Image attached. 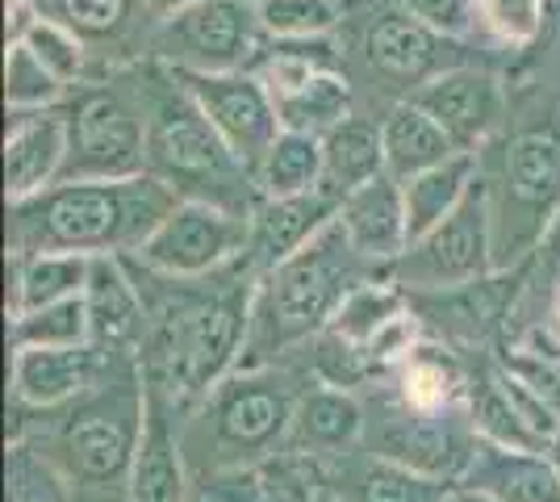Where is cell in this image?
<instances>
[{"instance_id":"cell-1","label":"cell","mask_w":560,"mask_h":502,"mask_svg":"<svg viewBox=\"0 0 560 502\" xmlns=\"http://www.w3.org/2000/svg\"><path fill=\"white\" fill-rule=\"evenodd\" d=\"M180 192L160 176L139 172L126 180H59L25 201H9L13 256L84 252L130 256L176 210Z\"/></svg>"},{"instance_id":"cell-2","label":"cell","mask_w":560,"mask_h":502,"mask_svg":"<svg viewBox=\"0 0 560 502\" xmlns=\"http://www.w3.org/2000/svg\"><path fill=\"white\" fill-rule=\"evenodd\" d=\"M364 260L339 222H330L318 240H310L272 272H264L252 297V331L247 352L268 357L289 343H302L305 335L330 327L335 311L343 306L355 281V264Z\"/></svg>"},{"instance_id":"cell-3","label":"cell","mask_w":560,"mask_h":502,"mask_svg":"<svg viewBox=\"0 0 560 502\" xmlns=\"http://www.w3.org/2000/svg\"><path fill=\"white\" fill-rule=\"evenodd\" d=\"M147 172L172 185L180 197L218 201L238 214H252V206L259 201L256 176L213 130V121L201 114V105L188 96L176 72L167 93L147 114Z\"/></svg>"},{"instance_id":"cell-4","label":"cell","mask_w":560,"mask_h":502,"mask_svg":"<svg viewBox=\"0 0 560 502\" xmlns=\"http://www.w3.org/2000/svg\"><path fill=\"white\" fill-rule=\"evenodd\" d=\"M293 410H298V398L268 373L222 377L185 435V448L201 456L210 474L264 460L280 453L284 440H293Z\"/></svg>"},{"instance_id":"cell-5","label":"cell","mask_w":560,"mask_h":502,"mask_svg":"<svg viewBox=\"0 0 560 502\" xmlns=\"http://www.w3.org/2000/svg\"><path fill=\"white\" fill-rule=\"evenodd\" d=\"M486 185L493 210V260L506 264V256L514 260L544 243L552 218L560 214V130L536 126L511 135Z\"/></svg>"},{"instance_id":"cell-6","label":"cell","mask_w":560,"mask_h":502,"mask_svg":"<svg viewBox=\"0 0 560 502\" xmlns=\"http://www.w3.org/2000/svg\"><path fill=\"white\" fill-rule=\"evenodd\" d=\"M252 297L256 293L247 289H222L167 314L155 331V369L164 373V385L210 394L247 343Z\"/></svg>"},{"instance_id":"cell-7","label":"cell","mask_w":560,"mask_h":502,"mask_svg":"<svg viewBox=\"0 0 560 502\" xmlns=\"http://www.w3.org/2000/svg\"><path fill=\"white\" fill-rule=\"evenodd\" d=\"M268 47L256 0H188L151 30V50L172 72H243Z\"/></svg>"},{"instance_id":"cell-8","label":"cell","mask_w":560,"mask_h":502,"mask_svg":"<svg viewBox=\"0 0 560 502\" xmlns=\"http://www.w3.org/2000/svg\"><path fill=\"white\" fill-rule=\"evenodd\" d=\"M477 440L481 435L472 428V415L460 410V402L422 410L410 407L406 398H394V402H376L364 419V448L369 453L444 481L465 478Z\"/></svg>"},{"instance_id":"cell-9","label":"cell","mask_w":560,"mask_h":502,"mask_svg":"<svg viewBox=\"0 0 560 502\" xmlns=\"http://www.w3.org/2000/svg\"><path fill=\"white\" fill-rule=\"evenodd\" d=\"M247 240H252V214L226 210L218 201L180 197L176 210L151 231V240L126 260L142 264L147 272H160L167 281H197L243 260Z\"/></svg>"},{"instance_id":"cell-10","label":"cell","mask_w":560,"mask_h":502,"mask_svg":"<svg viewBox=\"0 0 560 502\" xmlns=\"http://www.w3.org/2000/svg\"><path fill=\"white\" fill-rule=\"evenodd\" d=\"M493 260V210L486 176L468 189V197L452 214L431 226L394 260V281L415 289H460L481 281Z\"/></svg>"},{"instance_id":"cell-11","label":"cell","mask_w":560,"mask_h":502,"mask_svg":"<svg viewBox=\"0 0 560 502\" xmlns=\"http://www.w3.org/2000/svg\"><path fill=\"white\" fill-rule=\"evenodd\" d=\"M147 172V118L117 93H89L68 109V164L59 180H126Z\"/></svg>"},{"instance_id":"cell-12","label":"cell","mask_w":560,"mask_h":502,"mask_svg":"<svg viewBox=\"0 0 560 502\" xmlns=\"http://www.w3.org/2000/svg\"><path fill=\"white\" fill-rule=\"evenodd\" d=\"M176 80L201 105V114L213 121V130L226 139V147L247 164V172L256 176L268 147L277 143V135L284 130L268 84L252 68H243V72H176Z\"/></svg>"},{"instance_id":"cell-13","label":"cell","mask_w":560,"mask_h":502,"mask_svg":"<svg viewBox=\"0 0 560 502\" xmlns=\"http://www.w3.org/2000/svg\"><path fill=\"white\" fill-rule=\"evenodd\" d=\"M142 415L147 402L135 394H117L105 402L75 410L68 428L59 431V460L71 478L93 481V486H117L130 481L135 453H139Z\"/></svg>"},{"instance_id":"cell-14","label":"cell","mask_w":560,"mask_h":502,"mask_svg":"<svg viewBox=\"0 0 560 502\" xmlns=\"http://www.w3.org/2000/svg\"><path fill=\"white\" fill-rule=\"evenodd\" d=\"M360 55H364L369 72L389 80L394 89L419 93L431 75L456 68V38L431 30V25L419 22L415 13H406L394 0L389 9H381L369 22Z\"/></svg>"},{"instance_id":"cell-15","label":"cell","mask_w":560,"mask_h":502,"mask_svg":"<svg viewBox=\"0 0 560 502\" xmlns=\"http://www.w3.org/2000/svg\"><path fill=\"white\" fill-rule=\"evenodd\" d=\"M410 101H419L460 151H477L481 143H490V135L498 130L502 114H506L502 84L490 72L465 68V63L431 75L419 93H410Z\"/></svg>"},{"instance_id":"cell-16","label":"cell","mask_w":560,"mask_h":502,"mask_svg":"<svg viewBox=\"0 0 560 502\" xmlns=\"http://www.w3.org/2000/svg\"><path fill=\"white\" fill-rule=\"evenodd\" d=\"M335 214H339V197H330L327 189L298 192V197H259L252 206V240L243 260L264 277L289 256H298L310 240H318L335 222Z\"/></svg>"},{"instance_id":"cell-17","label":"cell","mask_w":560,"mask_h":502,"mask_svg":"<svg viewBox=\"0 0 560 502\" xmlns=\"http://www.w3.org/2000/svg\"><path fill=\"white\" fill-rule=\"evenodd\" d=\"M68 164V109L9 114L4 135V192L9 201H25L34 192L59 185Z\"/></svg>"},{"instance_id":"cell-18","label":"cell","mask_w":560,"mask_h":502,"mask_svg":"<svg viewBox=\"0 0 560 502\" xmlns=\"http://www.w3.org/2000/svg\"><path fill=\"white\" fill-rule=\"evenodd\" d=\"M335 222L343 226L351 247L369 264H394L410 247V226H406V192L394 172H381L369 185L351 189L339 201Z\"/></svg>"},{"instance_id":"cell-19","label":"cell","mask_w":560,"mask_h":502,"mask_svg":"<svg viewBox=\"0 0 560 502\" xmlns=\"http://www.w3.org/2000/svg\"><path fill=\"white\" fill-rule=\"evenodd\" d=\"M101 377V348H13V389L30 407H59L89 394Z\"/></svg>"},{"instance_id":"cell-20","label":"cell","mask_w":560,"mask_h":502,"mask_svg":"<svg viewBox=\"0 0 560 502\" xmlns=\"http://www.w3.org/2000/svg\"><path fill=\"white\" fill-rule=\"evenodd\" d=\"M364 419H369V407L348 385H310L305 394H298L293 444L305 456H348L355 444H364Z\"/></svg>"},{"instance_id":"cell-21","label":"cell","mask_w":560,"mask_h":502,"mask_svg":"<svg viewBox=\"0 0 560 502\" xmlns=\"http://www.w3.org/2000/svg\"><path fill=\"white\" fill-rule=\"evenodd\" d=\"M460 481L486 490L498 502H560V474L548 456L506 448L493 440H477Z\"/></svg>"},{"instance_id":"cell-22","label":"cell","mask_w":560,"mask_h":502,"mask_svg":"<svg viewBox=\"0 0 560 502\" xmlns=\"http://www.w3.org/2000/svg\"><path fill=\"white\" fill-rule=\"evenodd\" d=\"M130 502H188L185 499V456L172 431L160 394H147L139 453L130 469Z\"/></svg>"},{"instance_id":"cell-23","label":"cell","mask_w":560,"mask_h":502,"mask_svg":"<svg viewBox=\"0 0 560 502\" xmlns=\"http://www.w3.org/2000/svg\"><path fill=\"white\" fill-rule=\"evenodd\" d=\"M201 490L210 502H314L323 486H314L298 456L272 453L264 460L213 469Z\"/></svg>"},{"instance_id":"cell-24","label":"cell","mask_w":560,"mask_h":502,"mask_svg":"<svg viewBox=\"0 0 560 502\" xmlns=\"http://www.w3.org/2000/svg\"><path fill=\"white\" fill-rule=\"evenodd\" d=\"M84 302H89V323H93L96 348H121L130 343L142 327V297L135 289V277L126 268V256H93L89 268V285H84Z\"/></svg>"},{"instance_id":"cell-25","label":"cell","mask_w":560,"mask_h":502,"mask_svg":"<svg viewBox=\"0 0 560 502\" xmlns=\"http://www.w3.org/2000/svg\"><path fill=\"white\" fill-rule=\"evenodd\" d=\"M339 460H343V469L330 486L339 502H444L447 490L456 486V481L427 478V474H415V469L373 453L355 456V460L339 456Z\"/></svg>"},{"instance_id":"cell-26","label":"cell","mask_w":560,"mask_h":502,"mask_svg":"<svg viewBox=\"0 0 560 502\" xmlns=\"http://www.w3.org/2000/svg\"><path fill=\"white\" fill-rule=\"evenodd\" d=\"M477 180H481V160H477V151H456V155H447L444 164L427 167L419 176L401 180L410 243L422 240L431 226H440V222L465 201L468 189H472Z\"/></svg>"},{"instance_id":"cell-27","label":"cell","mask_w":560,"mask_h":502,"mask_svg":"<svg viewBox=\"0 0 560 502\" xmlns=\"http://www.w3.org/2000/svg\"><path fill=\"white\" fill-rule=\"evenodd\" d=\"M381 135H385V167L394 172L397 180H410V176L444 164L447 155L460 151V147L447 139L444 126L431 118L419 101H410V96L385 114Z\"/></svg>"},{"instance_id":"cell-28","label":"cell","mask_w":560,"mask_h":502,"mask_svg":"<svg viewBox=\"0 0 560 502\" xmlns=\"http://www.w3.org/2000/svg\"><path fill=\"white\" fill-rule=\"evenodd\" d=\"M389 172L385 167V135H381V121L355 118L339 121L323 139V189L330 197H348L351 189L369 185L373 176Z\"/></svg>"},{"instance_id":"cell-29","label":"cell","mask_w":560,"mask_h":502,"mask_svg":"<svg viewBox=\"0 0 560 502\" xmlns=\"http://www.w3.org/2000/svg\"><path fill=\"white\" fill-rule=\"evenodd\" d=\"M89 268H93V256H84V252H38V256H22L18 260L13 314L80 297L84 285H89Z\"/></svg>"},{"instance_id":"cell-30","label":"cell","mask_w":560,"mask_h":502,"mask_svg":"<svg viewBox=\"0 0 560 502\" xmlns=\"http://www.w3.org/2000/svg\"><path fill=\"white\" fill-rule=\"evenodd\" d=\"M259 197H298L323 189V139L302 130H280L256 167Z\"/></svg>"},{"instance_id":"cell-31","label":"cell","mask_w":560,"mask_h":502,"mask_svg":"<svg viewBox=\"0 0 560 502\" xmlns=\"http://www.w3.org/2000/svg\"><path fill=\"white\" fill-rule=\"evenodd\" d=\"M277 114L284 130H302V135H314V139H327L339 121L351 118L348 75H339V68L318 72L298 93L277 96Z\"/></svg>"},{"instance_id":"cell-32","label":"cell","mask_w":560,"mask_h":502,"mask_svg":"<svg viewBox=\"0 0 560 502\" xmlns=\"http://www.w3.org/2000/svg\"><path fill=\"white\" fill-rule=\"evenodd\" d=\"M397 398H406L410 407L440 410L456 407L465 398V373L460 364L447 357L435 343H419L410 360L397 369Z\"/></svg>"},{"instance_id":"cell-33","label":"cell","mask_w":560,"mask_h":502,"mask_svg":"<svg viewBox=\"0 0 560 502\" xmlns=\"http://www.w3.org/2000/svg\"><path fill=\"white\" fill-rule=\"evenodd\" d=\"M38 9V17H50V22L68 25L71 34H80L89 47H105V43H117L139 4L147 9V0H30Z\"/></svg>"},{"instance_id":"cell-34","label":"cell","mask_w":560,"mask_h":502,"mask_svg":"<svg viewBox=\"0 0 560 502\" xmlns=\"http://www.w3.org/2000/svg\"><path fill=\"white\" fill-rule=\"evenodd\" d=\"M13 348H80L93 343V323H89V302L84 293L55 302V306H38V311L13 314Z\"/></svg>"},{"instance_id":"cell-35","label":"cell","mask_w":560,"mask_h":502,"mask_svg":"<svg viewBox=\"0 0 560 502\" xmlns=\"http://www.w3.org/2000/svg\"><path fill=\"white\" fill-rule=\"evenodd\" d=\"M63 93H68V84L50 72L22 38L9 43V50H4V105H9V114L55 109L63 101Z\"/></svg>"},{"instance_id":"cell-36","label":"cell","mask_w":560,"mask_h":502,"mask_svg":"<svg viewBox=\"0 0 560 502\" xmlns=\"http://www.w3.org/2000/svg\"><path fill=\"white\" fill-rule=\"evenodd\" d=\"M268 38H330L343 17L348 0H256Z\"/></svg>"},{"instance_id":"cell-37","label":"cell","mask_w":560,"mask_h":502,"mask_svg":"<svg viewBox=\"0 0 560 502\" xmlns=\"http://www.w3.org/2000/svg\"><path fill=\"white\" fill-rule=\"evenodd\" d=\"M401 311H406V302H401V293H397V289L360 281V285L343 297V306L335 311L330 331L351 339V343H369V339H373L389 318H397Z\"/></svg>"},{"instance_id":"cell-38","label":"cell","mask_w":560,"mask_h":502,"mask_svg":"<svg viewBox=\"0 0 560 502\" xmlns=\"http://www.w3.org/2000/svg\"><path fill=\"white\" fill-rule=\"evenodd\" d=\"M13 43H18V38H13ZM22 43L34 50L68 89L84 84V75H89V43H84L80 34H71L68 25L50 22V17H34L30 30L22 34Z\"/></svg>"},{"instance_id":"cell-39","label":"cell","mask_w":560,"mask_h":502,"mask_svg":"<svg viewBox=\"0 0 560 502\" xmlns=\"http://www.w3.org/2000/svg\"><path fill=\"white\" fill-rule=\"evenodd\" d=\"M481 25L506 47H532L548 17V0H477Z\"/></svg>"},{"instance_id":"cell-40","label":"cell","mask_w":560,"mask_h":502,"mask_svg":"<svg viewBox=\"0 0 560 502\" xmlns=\"http://www.w3.org/2000/svg\"><path fill=\"white\" fill-rule=\"evenodd\" d=\"M502 369H511L523 385H532L539 398L560 415V352H544V348H514L506 352Z\"/></svg>"},{"instance_id":"cell-41","label":"cell","mask_w":560,"mask_h":502,"mask_svg":"<svg viewBox=\"0 0 560 502\" xmlns=\"http://www.w3.org/2000/svg\"><path fill=\"white\" fill-rule=\"evenodd\" d=\"M406 13H415L419 22H427L431 30H440L447 38H465L472 25L481 22V4L477 0H397Z\"/></svg>"},{"instance_id":"cell-42","label":"cell","mask_w":560,"mask_h":502,"mask_svg":"<svg viewBox=\"0 0 560 502\" xmlns=\"http://www.w3.org/2000/svg\"><path fill=\"white\" fill-rule=\"evenodd\" d=\"M419 327H415V318L401 311L397 318H389L381 331L364 343L369 348V360H373V369H401L406 360H410V352L419 348Z\"/></svg>"},{"instance_id":"cell-43","label":"cell","mask_w":560,"mask_h":502,"mask_svg":"<svg viewBox=\"0 0 560 502\" xmlns=\"http://www.w3.org/2000/svg\"><path fill=\"white\" fill-rule=\"evenodd\" d=\"M444 502H498V499H490V494H486V490H477V486H465V481H456V486L447 490Z\"/></svg>"},{"instance_id":"cell-44","label":"cell","mask_w":560,"mask_h":502,"mask_svg":"<svg viewBox=\"0 0 560 502\" xmlns=\"http://www.w3.org/2000/svg\"><path fill=\"white\" fill-rule=\"evenodd\" d=\"M544 252L560 264V214L552 218V226H548V235H544Z\"/></svg>"},{"instance_id":"cell-45","label":"cell","mask_w":560,"mask_h":502,"mask_svg":"<svg viewBox=\"0 0 560 502\" xmlns=\"http://www.w3.org/2000/svg\"><path fill=\"white\" fill-rule=\"evenodd\" d=\"M544 456L552 460V469H557V474H560V435H557V440H552V444H548V453H544Z\"/></svg>"},{"instance_id":"cell-46","label":"cell","mask_w":560,"mask_h":502,"mask_svg":"<svg viewBox=\"0 0 560 502\" xmlns=\"http://www.w3.org/2000/svg\"><path fill=\"white\" fill-rule=\"evenodd\" d=\"M314 502H339V499H335V490H330V486H323V490H318V499H314Z\"/></svg>"},{"instance_id":"cell-47","label":"cell","mask_w":560,"mask_h":502,"mask_svg":"<svg viewBox=\"0 0 560 502\" xmlns=\"http://www.w3.org/2000/svg\"><path fill=\"white\" fill-rule=\"evenodd\" d=\"M552 318H557V331H560V285H557V297H552Z\"/></svg>"},{"instance_id":"cell-48","label":"cell","mask_w":560,"mask_h":502,"mask_svg":"<svg viewBox=\"0 0 560 502\" xmlns=\"http://www.w3.org/2000/svg\"><path fill=\"white\" fill-rule=\"evenodd\" d=\"M188 502H210V494H206V490H197V494H188Z\"/></svg>"}]
</instances>
